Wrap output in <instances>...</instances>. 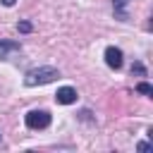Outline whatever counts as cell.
I'll use <instances>...</instances> for the list:
<instances>
[{
  "label": "cell",
  "mask_w": 153,
  "mask_h": 153,
  "mask_svg": "<svg viewBox=\"0 0 153 153\" xmlns=\"http://www.w3.org/2000/svg\"><path fill=\"white\" fill-rule=\"evenodd\" d=\"M127 7H129V0H112V10H115V17L127 22Z\"/></svg>",
  "instance_id": "8992f818"
},
{
  "label": "cell",
  "mask_w": 153,
  "mask_h": 153,
  "mask_svg": "<svg viewBox=\"0 0 153 153\" xmlns=\"http://www.w3.org/2000/svg\"><path fill=\"white\" fill-rule=\"evenodd\" d=\"M17 50H22L19 41H5V38H0V60H5L10 53H17Z\"/></svg>",
  "instance_id": "5b68a950"
},
{
  "label": "cell",
  "mask_w": 153,
  "mask_h": 153,
  "mask_svg": "<svg viewBox=\"0 0 153 153\" xmlns=\"http://www.w3.org/2000/svg\"><path fill=\"white\" fill-rule=\"evenodd\" d=\"M131 74H136V76H146V67H143L141 60H134V62H131Z\"/></svg>",
  "instance_id": "ba28073f"
},
{
  "label": "cell",
  "mask_w": 153,
  "mask_h": 153,
  "mask_svg": "<svg viewBox=\"0 0 153 153\" xmlns=\"http://www.w3.org/2000/svg\"><path fill=\"white\" fill-rule=\"evenodd\" d=\"M17 29H19L22 33H31V31H33V26H31V22H19V24H17Z\"/></svg>",
  "instance_id": "9c48e42d"
},
{
  "label": "cell",
  "mask_w": 153,
  "mask_h": 153,
  "mask_svg": "<svg viewBox=\"0 0 153 153\" xmlns=\"http://www.w3.org/2000/svg\"><path fill=\"white\" fill-rule=\"evenodd\" d=\"M50 122H53V117H50V112L48 110H29L26 115H24V124L29 127V129H48L50 127Z\"/></svg>",
  "instance_id": "7a4b0ae2"
},
{
  "label": "cell",
  "mask_w": 153,
  "mask_h": 153,
  "mask_svg": "<svg viewBox=\"0 0 153 153\" xmlns=\"http://www.w3.org/2000/svg\"><path fill=\"white\" fill-rule=\"evenodd\" d=\"M55 79H60V69H55L50 65H41V67H33L24 74V86H29V88L45 86V84H53Z\"/></svg>",
  "instance_id": "6da1fadb"
},
{
  "label": "cell",
  "mask_w": 153,
  "mask_h": 153,
  "mask_svg": "<svg viewBox=\"0 0 153 153\" xmlns=\"http://www.w3.org/2000/svg\"><path fill=\"white\" fill-rule=\"evenodd\" d=\"M136 151H141V153L153 151V143H148V141H139V143H136Z\"/></svg>",
  "instance_id": "30bf717a"
},
{
  "label": "cell",
  "mask_w": 153,
  "mask_h": 153,
  "mask_svg": "<svg viewBox=\"0 0 153 153\" xmlns=\"http://www.w3.org/2000/svg\"><path fill=\"white\" fill-rule=\"evenodd\" d=\"M136 93H141V96H153V86H151L148 81H139V84H136Z\"/></svg>",
  "instance_id": "52a82bcc"
},
{
  "label": "cell",
  "mask_w": 153,
  "mask_h": 153,
  "mask_svg": "<svg viewBox=\"0 0 153 153\" xmlns=\"http://www.w3.org/2000/svg\"><path fill=\"white\" fill-rule=\"evenodd\" d=\"M0 2H2V5H5V7H12V5H14V2H17V0H0Z\"/></svg>",
  "instance_id": "8fae6325"
},
{
  "label": "cell",
  "mask_w": 153,
  "mask_h": 153,
  "mask_svg": "<svg viewBox=\"0 0 153 153\" xmlns=\"http://www.w3.org/2000/svg\"><path fill=\"white\" fill-rule=\"evenodd\" d=\"M76 88H72V86H62V88H57V93H55V100L60 103V105H72V103H76Z\"/></svg>",
  "instance_id": "277c9868"
},
{
  "label": "cell",
  "mask_w": 153,
  "mask_h": 153,
  "mask_svg": "<svg viewBox=\"0 0 153 153\" xmlns=\"http://www.w3.org/2000/svg\"><path fill=\"white\" fill-rule=\"evenodd\" d=\"M105 65L110 69H120L124 65V55H122V50L117 45H108L105 48Z\"/></svg>",
  "instance_id": "3957f363"
}]
</instances>
